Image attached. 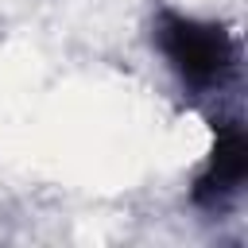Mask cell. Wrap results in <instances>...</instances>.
Wrapping results in <instances>:
<instances>
[{
	"mask_svg": "<svg viewBox=\"0 0 248 248\" xmlns=\"http://www.w3.org/2000/svg\"><path fill=\"white\" fill-rule=\"evenodd\" d=\"M151 43H155L159 58L167 62V70L178 78V85L194 97L217 93L236 78L240 46H236V35L229 31V23H221V19L163 8L151 19Z\"/></svg>",
	"mask_w": 248,
	"mask_h": 248,
	"instance_id": "6da1fadb",
	"label": "cell"
},
{
	"mask_svg": "<svg viewBox=\"0 0 248 248\" xmlns=\"http://www.w3.org/2000/svg\"><path fill=\"white\" fill-rule=\"evenodd\" d=\"M248 182V136L240 120H213V143L202 170L190 182V205L202 213H225Z\"/></svg>",
	"mask_w": 248,
	"mask_h": 248,
	"instance_id": "7a4b0ae2",
	"label": "cell"
}]
</instances>
